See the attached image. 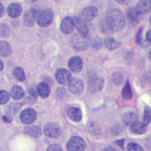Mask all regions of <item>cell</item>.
I'll return each instance as SVG.
<instances>
[{
    "label": "cell",
    "mask_w": 151,
    "mask_h": 151,
    "mask_svg": "<svg viewBox=\"0 0 151 151\" xmlns=\"http://www.w3.org/2000/svg\"><path fill=\"white\" fill-rule=\"evenodd\" d=\"M106 21L109 28L114 31H119L124 25V18L122 12L116 8L110 9L106 15Z\"/></svg>",
    "instance_id": "6da1fadb"
},
{
    "label": "cell",
    "mask_w": 151,
    "mask_h": 151,
    "mask_svg": "<svg viewBox=\"0 0 151 151\" xmlns=\"http://www.w3.org/2000/svg\"><path fill=\"white\" fill-rule=\"evenodd\" d=\"M72 47L77 51H84L90 45V40L86 35L78 33L73 35L70 40Z\"/></svg>",
    "instance_id": "7a4b0ae2"
},
{
    "label": "cell",
    "mask_w": 151,
    "mask_h": 151,
    "mask_svg": "<svg viewBox=\"0 0 151 151\" xmlns=\"http://www.w3.org/2000/svg\"><path fill=\"white\" fill-rule=\"evenodd\" d=\"M54 18V13L52 9L47 8L40 12L37 17L38 25L41 27H47L49 26Z\"/></svg>",
    "instance_id": "3957f363"
},
{
    "label": "cell",
    "mask_w": 151,
    "mask_h": 151,
    "mask_svg": "<svg viewBox=\"0 0 151 151\" xmlns=\"http://www.w3.org/2000/svg\"><path fill=\"white\" fill-rule=\"evenodd\" d=\"M86 144L84 140L79 136L71 137L67 144L68 151H84Z\"/></svg>",
    "instance_id": "277c9868"
},
{
    "label": "cell",
    "mask_w": 151,
    "mask_h": 151,
    "mask_svg": "<svg viewBox=\"0 0 151 151\" xmlns=\"http://www.w3.org/2000/svg\"><path fill=\"white\" fill-rule=\"evenodd\" d=\"M104 80L99 76L91 77L88 81V90L91 93H96L100 91L104 87Z\"/></svg>",
    "instance_id": "5b68a950"
},
{
    "label": "cell",
    "mask_w": 151,
    "mask_h": 151,
    "mask_svg": "<svg viewBox=\"0 0 151 151\" xmlns=\"http://www.w3.org/2000/svg\"><path fill=\"white\" fill-rule=\"evenodd\" d=\"M99 14L98 9L94 6H89L84 8L80 14L81 19L86 22H90L95 19Z\"/></svg>",
    "instance_id": "8992f818"
},
{
    "label": "cell",
    "mask_w": 151,
    "mask_h": 151,
    "mask_svg": "<svg viewBox=\"0 0 151 151\" xmlns=\"http://www.w3.org/2000/svg\"><path fill=\"white\" fill-rule=\"evenodd\" d=\"M45 134L51 138H56L61 133V129L56 123H48L44 127Z\"/></svg>",
    "instance_id": "52a82bcc"
},
{
    "label": "cell",
    "mask_w": 151,
    "mask_h": 151,
    "mask_svg": "<svg viewBox=\"0 0 151 151\" xmlns=\"http://www.w3.org/2000/svg\"><path fill=\"white\" fill-rule=\"evenodd\" d=\"M37 117L36 111L31 108H27L24 109L19 114L21 121L25 124H31L33 123Z\"/></svg>",
    "instance_id": "ba28073f"
},
{
    "label": "cell",
    "mask_w": 151,
    "mask_h": 151,
    "mask_svg": "<svg viewBox=\"0 0 151 151\" xmlns=\"http://www.w3.org/2000/svg\"><path fill=\"white\" fill-rule=\"evenodd\" d=\"M38 12L36 9L32 8L28 9L24 14L23 21L25 25L27 27H32L35 23L36 19H37Z\"/></svg>",
    "instance_id": "9c48e42d"
},
{
    "label": "cell",
    "mask_w": 151,
    "mask_h": 151,
    "mask_svg": "<svg viewBox=\"0 0 151 151\" xmlns=\"http://www.w3.org/2000/svg\"><path fill=\"white\" fill-rule=\"evenodd\" d=\"M55 77L57 81L61 84L65 85L69 83L71 80V74L69 71L65 68H59L55 73Z\"/></svg>",
    "instance_id": "30bf717a"
},
{
    "label": "cell",
    "mask_w": 151,
    "mask_h": 151,
    "mask_svg": "<svg viewBox=\"0 0 151 151\" xmlns=\"http://www.w3.org/2000/svg\"><path fill=\"white\" fill-rule=\"evenodd\" d=\"M68 88L70 91L75 94H78L82 93L84 89V85L82 81L77 78L71 79L68 83Z\"/></svg>",
    "instance_id": "8fae6325"
},
{
    "label": "cell",
    "mask_w": 151,
    "mask_h": 151,
    "mask_svg": "<svg viewBox=\"0 0 151 151\" xmlns=\"http://www.w3.org/2000/svg\"><path fill=\"white\" fill-rule=\"evenodd\" d=\"M74 23L73 19L70 17H64L60 25V28L61 31L65 34H70L74 30Z\"/></svg>",
    "instance_id": "7c38bea8"
},
{
    "label": "cell",
    "mask_w": 151,
    "mask_h": 151,
    "mask_svg": "<svg viewBox=\"0 0 151 151\" xmlns=\"http://www.w3.org/2000/svg\"><path fill=\"white\" fill-rule=\"evenodd\" d=\"M82 59L78 56H74L70 58L68 62V65L71 71L77 73L81 71L83 67Z\"/></svg>",
    "instance_id": "4fadbf2b"
},
{
    "label": "cell",
    "mask_w": 151,
    "mask_h": 151,
    "mask_svg": "<svg viewBox=\"0 0 151 151\" xmlns=\"http://www.w3.org/2000/svg\"><path fill=\"white\" fill-rule=\"evenodd\" d=\"M136 10L139 15H145L151 12V0H142L138 2Z\"/></svg>",
    "instance_id": "5bb4252c"
},
{
    "label": "cell",
    "mask_w": 151,
    "mask_h": 151,
    "mask_svg": "<svg viewBox=\"0 0 151 151\" xmlns=\"http://www.w3.org/2000/svg\"><path fill=\"white\" fill-rule=\"evenodd\" d=\"M24 133L32 139L38 138L41 134V130L38 126H28L25 127L23 130Z\"/></svg>",
    "instance_id": "9a60e30c"
},
{
    "label": "cell",
    "mask_w": 151,
    "mask_h": 151,
    "mask_svg": "<svg viewBox=\"0 0 151 151\" xmlns=\"http://www.w3.org/2000/svg\"><path fill=\"white\" fill-rule=\"evenodd\" d=\"M138 117L134 112H128L126 113L123 117V123L127 127L131 128L136 123H137Z\"/></svg>",
    "instance_id": "2e32d148"
},
{
    "label": "cell",
    "mask_w": 151,
    "mask_h": 151,
    "mask_svg": "<svg viewBox=\"0 0 151 151\" xmlns=\"http://www.w3.org/2000/svg\"><path fill=\"white\" fill-rule=\"evenodd\" d=\"M22 12V7L18 3L11 4L7 8V13L11 18H17L20 15Z\"/></svg>",
    "instance_id": "e0dca14e"
},
{
    "label": "cell",
    "mask_w": 151,
    "mask_h": 151,
    "mask_svg": "<svg viewBox=\"0 0 151 151\" xmlns=\"http://www.w3.org/2000/svg\"><path fill=\"white\" fill-rule=\"evenodd\" d=\"M68 117L74 122H80L82 119V113L80 109L71 107L67 110Z\"/></svg>",
    "instance_id": "ac0fdd59"
},
{
    "label": "cell",
    "mask_w": 151,
    "mask_h": 151,
    "mask_svg": "<svg viewBox=\"0 0 151 151\" xmlns=\"http://www.w3.org/2000/svg\"><path fill=\"white\" fill-rule=\"evenodd\" d=\"M10 95L12 99L15 100H19L24 96L25 92L21 86H14L10 90Z\"/></svg>",
    "instance_id": "d6986e66"
},
{
    "label": "cell",
    "mask_w": 151,
    "mask_h": 151,
    "mask_svg": "<svg viewBox=\"0 0 151 151\" xmlns=\"http://www.w3.org/2000/svg\"><path fill=\"white\" fill-rule=\"evenodd\" d=\"M37 90L38 94L42 98L47 97L50 93V88L49 86L44 82H41L37 85Z\"/></svg>",
    "instance_id": "ffe728a7"
},
{
    "label": "cell",
    "mask_w": 151,
    "mask_h": 151,
    "mask_svg": "<svg viewBox=\"0 0 151 151\" xmlns=\"http://www.w3.org/2000/svg\"><path fill=\"white\" fill-rule=\"evenodd\" d=\"M12 53V48L8 42L5 41H0V56L6 57Z\"/></svg>",
    "instance_id": "44dd1931"
},
{
    "label": "cell",
    "mask_w": 151,
    "mask_h": 151,
    "mask_svg": "<svg viewBox=\"0 0 151 151\" xmlns=\"http://www.w3.org/2000/svg\"><path fill=\"white\" fill-rule=\"evenodd\" d=\"M38 99V93L34 88H29L28 90L25 97V100L27 103L28 104H34Z\"/></svg>",
    "instance_id": "7402d4cb"
},
{
    "label": "cell",
    "mask_w": 151,
    "mask_h": 151,
    "mask_svg": "<svg viewBox=\"0 0 151 151\" xmlns=\"http://www.w3.org/2000/svg\"><path fill=\"white\" fill-rule=\"evenodd\" d=\"M73 19L74 21V25L76 27L78 31L82 34L86 35L88 32V29L86 25L77 17H74Z\"/></svg>",
    "instance_id": "603a6c76"
},
{
    "label": "cell",
    "mask_w": 151,
    "mask_h": 151,
    "mask_svg": "<svg viewBox=\"0 0 151 151\" xmlns=\"http://www.w3.org/2000/svg\"><path fill=\"white\" fill-rule=\"evenodd\" d=\"M130 130L133 133L141 134L147 131V126L142 122H137L130 128Z\"/></svg>",
    "instance_id": "cb8c5ba5"
},
{
    "label": "cell",
    "mask_w": 151,
    "mask_h": 151,
    "mask_svg": "<svg viewBox=\"0 0 151 151\" xmlns=\"http://www.w3.org/2000/svg\"><path fill=\"white\" fill-rule=\"evenodd\" d=\"M104 43L106 48L109 50L116 49L120 45V42H118L112 37H106L104 39Z\"/></svg>",
    "instance_id": "d4e9b609"
},
{
    "label": "cell",
    "mask_w": 151,
    "mask_h": 151,
    "mask_svg": "<svg viewBox=\"0 0 151 151\" xmlns=\"http://www.w3.org/2000/svg\"><path fill=\"white\" fill-rule=\"evenodd\" d=\"M122 97L126 100H129L133 96L132 88L129 81H127L122 91Z\"/></svg>",
    "instance_id": "484cf974"
},
{
    "label": "cell",
    "mask_w": 151,
    "mask_h": 151,
    "mask_svg": "<svg viewBox=\"0 0 151 151\" xmlns=\"http://www.w3.org/2000/svg\"><path fill=\"white\" fill-rule=\"evenodd\" d=\"M126 14L129 19L134 22H138L140 20L139 14L136 11V8L133 7H129L126 11Z\"/></svg>",
    "instance_id": "4316f807"
},
{
    "label": "cell",
    "mask_w": 151,
    "mask_h": 151,
    "mask_svg": "<svg viewBox=\"0 0 151 151\" xmlns=\"http://www.w3.org/2000/svg\"><path fill=\"white\" fill-rule=\"evenodd\" d=\"M13 74L15 78L19 81H24L25 79V76L24 70L21 67H15L13 70Z\"/></svg>",
    "instance_id": "83f0119b"
},
{
    "label": "cell",
    "mask_w": 151,
    "mask_h": 151,
    "mask_svg": "<svg viewBox=\"0 0 151 151\" xmlns=\"http://www.w3.org/2000/svg\"><path fill=\"white\" fill-rule=\"evenodd\" d=\"M150 122H151V109L149 107L146 106L145 107L142 123H144L145 125H147L150 123Z\"/></svg>",
    "instance_id": "f1b7e54d"
},
{
    "label": "cell",
    "mask_w": 151,
    "mask_h": 151,
    "mask_svg": "<svg viewBox=\"0 0 151 151\" xmlns=\"http://www.w3.org/2000/svg\"><path fill=\"white\" fill-rule=\"evenodd\" d=\"M112 81L116 85H121L124 81V77L122 74L119 72H115L111 76Z\"/></svg>",
    "instance_id": "f546056e"
},
{
    "label": "cell",
    "mask_w": 151,
    "mask_h": 151,
    "mask_svg": "<svg viewBox=\"0 0 151 151\" xmlns=\"http://www.w3.org/2000/svg\"><path fill=\"white\" fill-rule=\"evenodd\" d=\"M10 34V29L8 25L5 24H0V36L7 37Z\"/></svg>",
    "instance_id": "4dcf8cb0"
},
{
    "label": "cell",
    "mask_w": 151,
    "mask_h": 151,
    "mask_svg": "<svg viewBox=\"0 0 151 151\" xmlns=\"http://www.w3.org/2000/svg\"><path fill=\"white\" fill-rule=\"evenodd\" d=\"M9 99V94L6 91L0 90V104H5Z\"/></svg>",
    "instance_id": "1f68e13d"
},
{
    "label": "cell",
    "mask_w": 151,
    "mask_h": 151,
    "mask_svg": "<svg viewBox=\"0 0 151 151\" xmlns=\"http://www.w3.org/2000/svg\"><path fill=\"white\" fill-rule=\"evenodd\" d=\"M20 108L21 105L19 104V103H12L8 107L9 112L12 114H15L16 113H17L19 110Z\"/></svg>",
    "instance_id": "d6a6232c"
},
{
    "label": "cell",
    "mask_w": 151,
    "mask_h": 151,
    "mask_svg": "<svg viewBox=\"0 0 151 151\" xmlns=\"http://www.w3.org/2000/svg\"><path fill=\"white\" fill-rule=\"evenodd\" d=\"M127 151H144L143 148L136 143H130L127 146Z\"/></svg>",
    "instance_id": "836d02e7"
},
{
    "label": "cell",
    "mask_w": 151,
    "mask_h": 151,
    "mask_svg": "<svg viewBox=\"0 0 151 151\" xmlns=\"http://www.w3.org/2000/svg\"><path fill=\"white\" fill-rule=\"evenodd\" d=\"M55 95L58 99H64L67 96V92L64 88L58 87L55 91Z\"/></svg>",
    "instance_id": "e575fe53"
},
{
    "label": "cell",
    "mask_w": 151,
    "mask_h": 151,
    "mask_svg": "<svg viewBox=\"0 0 151 151\" xmlns=\"http://www.w3.org/2000/svg\"><path fill=\"white\" fill-rule=\"evenodd\" d=\"M47 151H63V150L59 145L53 144L48 146Z\"/></svg>",
    "instance_id": "d590c367"
},
{
    "label": "cell",
    "mask_w": 151,
    "mask_h": 151,
    "mask_svg": "<svg viewBox=\"0 0 151 151\" xmlns=\"http://www.w3.org/2000/svg\"><path fill=\"white\" fill-rule=\"evenodd\" d=\"M102 46V40L100 38H96L93 42V48L96 50L100 49Z\"/></svg>",
    "instance_id": "8d00e7d4"
},
{
    "label": "cell",
    "mask_w": 151,
    "mask_h": 151,
    "mask_svg": "<svg viewBox=\"0 0 151 151\" xmlns=\"http://www.w3.org/2000/svg\"><path fill=\"white\" fill-rule=\"evenodd\" d=\"M142 31H143V28H140L136 35V41L137 44H142Z\"/></svg>",
    "instance_id": "74e56055"
},
{
    "label": "cell",
    "mask_w": 151,
    "mask_h": 151,
    "mask_svg": "<svg viewBox=\"0 0 151 151\" xmlns=\"http://www.w3.org/2000/svg\"><path fill=\"white\" fill-rule=\"evenodd\" d=\"M2 119L3 120V121L5 122V123H9L12 122V117L9 115V114H4L2 117Z\"/></svg>",
    "instance_id": "f35d334b"
},
{
    "label": "cell",
    "mask_w": 151,
    "mask_h": 151,
    "mask_svg": "<svg viewBox=\"0 0 151 151\" xmlns=\"http://www.w3.org/2000/svg\"><path fill=\"white\" fill-rule=\"evenodd\" d=\"M124 139H122L120 140H119L117 141H116V143L117 145H118L121 148L123 149V145H124Z\"/></svg>",
    "instance_id": "ab89813d"
},
{
    "label": "cell",
    "mask_w": 151,
    "mask_h": 151,
    "mask_svg": "<svg viewBox=\"0 0 151 151\" xmlns=\"http://www.w3.org/2000/svg\"><path fill=\"white\" fill-rule=\"evenodd\" d=\"M5 13V8L2 4L0 2V17H2Z\"/></svg>",
    "instance_id": "60d3db41"
},
{
    "label": "cell",
    "mask_w": 151,
    "mask_h": 151,
    "mask_svg": "<svg viewBox=\"0 0 151 151\" xmlns=\"http://www.w3.org/2000/svg\"><path fill=\"white\" fill-rule=\"evenodd\" d=\"M103 151H117V150L114 147L107 146L103 150Z\"/></svg>",
    "instance_id": "b9f144b4"
},
{
    "label": "cell",
    "mask_w": 151,
    "mask_h": 151,
    "mask_svg": "<svg viewBox=\"0 0 151 151\" xmlns=\"http://www.w3.org/2000/svg\"><path fill=\"white\" fill-rule=\"evenodd\" d=\"M146 38L148 41L151 42V29L147 32L146 34Z\"/></svg>",
    "instance_id": "7bdbcfd3"
},
{
    "label": "cell",
    "mask_w": 151,
    "mask_h": 151,
    "mask_svg": "<svg viewBox=\"0 0 151 151\" xmlns=\"http://www.w3.org/2000/svg\"><path fill=\"white\" fill-rule=\"evenodd\" d=\"M116 2L119 3V4H124V5H126V4H128L130 1H124V0H122V1H116Z\"/></svg>",
    "instance_id": "ee69618b"
},
{
    "label": "cell",
    "mask_w": 151,
    "mask_h": 151,
    "mask_svg": "<svg viewBox=\"0 0 151 151\" xmlns=\"http://www.w3.org/2000/svg\"><path fill=\"white\" fill-rule=\"evenodd\" d=\"M4 68V64L2 63V61L0 60V71H2Z\"/></svg>",
    "instance_id": "f6af8a7d"
},
{
    "label": "cell",
    "mask_w": 151,
    "mask_h": 151,
    "mask_svg": "<svg viewBox=\"0 0 151 151\" xmlns=\"http://www.w3.org/2000/svg\"><path fill=\"white\" fill-rule=\"evenodd\" d=\"M148 57H149V60H151V51L149 52V54H148Z\"/></svg>",
    "instance_id": "bcb514c9"
},
{
    "label": "cell",
    "mask_w": 151,
    "mask_h": 151,
    "mask_svg": "<svg viewBox=\"0 0 151 151\" xmlns=\"http://www.w3.org/2000/svg\"><path fill=\"white\" fill-rule=\"evenodd\" d=\"M149 23H150V25H151V15H150V18H149Z\"/></svg>",
    "instance_id": "7dc6e473"
}]
</instances>
